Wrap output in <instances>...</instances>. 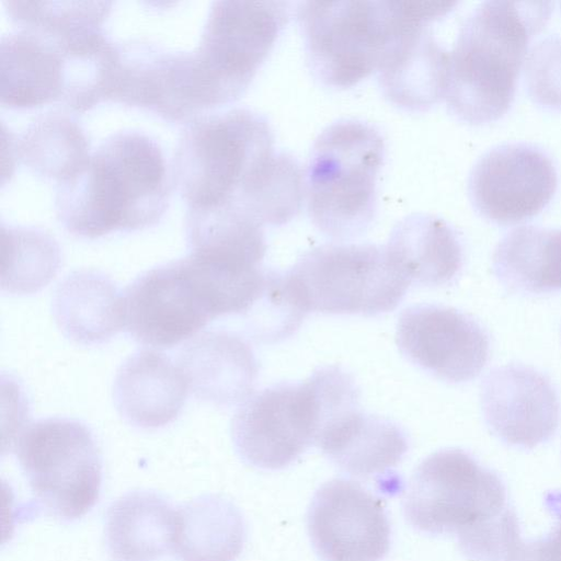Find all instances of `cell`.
Masks as SVG:
<instances>
[{
  "mask_svg": "<svg viewBox=\"0 0 561 561\" xmlns=\"http://www.w3.org/2000/svg\"><path fill=\"white\" fill-rule=\"evenodd\" d=\"M250 316L253 336L265 343H275L294 334L307 312L294 295L287 272L265 271L261 294L245 312Z\"/></svg>",
  "mask_w": 561,
  "mask_h": 561,
  "instance_id": "4dcf8cb0",
  "label": "cell"
},
{
  "mask_svg": "<svg viewBox=\"0 0 561 561\" xmlns=\"http://www.w3.org/2000/svg\"><path fill=\"white\" fill-rule=\"evenodd\" d=\"M385 249L410 283L424 286L453 282L463 264V247L457 231L428 214H413L399 221Z\"/></svg>",
  "mask_w": 561,
  "mask_h": 561,
  "instance_id": "7402d4cb",
  "label": "cell"
},
{
  "mask_svg": "<svg viewBox=\"0 0 561 561\" xmlns=\"http://www.w3.org/2000/svg\"><path fill=\"white\" fill-rule=\"evenodd\" d=\"M481 408L491 433L522 449L548 442L560 423V400L550 379L519 364L496 367L484 377Z\"/></svg>",
  "mask_w": 561,
  "mask_h": 561,
  "instance_id": "9a60e30c",
  "label": "cell"
},
{
  "mask_svg": "<svg viewBox=\"0 0 561 561\" xmlns=\"http://www.w3.org/2000/svg\"><path fill=\"white\" fill-rule=\"evenodd\" d=\"M553 3L483 1L466 18L449 53L445 100L472 125L501 118L511 107L530 38L548 22Z\"/></svg>",
  "mask_w": 561,
  "mask_h": 561,
  "instance_id": "3957f363",
  "label": "cell"
},
{
  "mask_svg": "<svg viewBox=\"0 0 561 561\" xmlns=\"http://www.w3.org/2000/svg\"><path fill=\"white\" fill-rule=\"evenodd\" d=\"M89 140L81 126L61 113H45L15 138L16 158L38 175L64 182L89 161Z\"/></svg>",
  "mask_w": 561,
  "mask_h": 561,
  "instance_id": "83f0119b",
  "label": "cell"
},
{
  "mask_svg": "<svg viewBox=\"0 0 561 561\" xmlns=\"http://www.w3.org/2000/svg\"><path fill=\"white\" fill-rule=\"evenodd\" d=\"M1 289L13 295L34 294L57 274L61 256L55 239L35 228L1 226Z\"/></svg>",
  "mask_w": 561,
  "mask_h": 561,
  "instance_id": "f546056e",
  "label": "cell"
},
{
  "mask_svg": "<svg viewBox=\"0 0 561 561\" xmlns=\"http://www.w3.org/2000/svg\"><path fill=\"white\" fill-rule=\"evenodd\" d=\"M108 101L150 111L172 123L195 118L190 53L142 42L117 44Z\"/></svg>",
  "mask_w": 561,
  "mask_h": 561,
  "instance_id": "2e32d148",
  "label": "cell"
},
{
  "mask_svg": "<svg viewBox=\"0 0 561 561\" xmlns=\"http://www.w3.org/2000/svg\"><path fill=\"white\" fill-rule=\"evenodd\" d=\"M396 342L417 367L448 382L474 379L490 355V337L471 316L432 304L408 307L398 319Z\"/></svg>",
  "mask_w": 561,
  "mask_h": 561,
  "instance_id": "5bb4252c",
  "label": "cell"
},
{
  "mask_svg": "<svg viewBox=\"0 0 561 561\" xmlns=\"http://www.w3.org/2000/svg\"><path fill=\"white\" fill-rule=\"evenodd\" d=\"M170 191L159 144L144 133L122 130L106 137L77 174L57 183L56 216L80 238L140 230L159 222Z\"/></svg>",
  "mask_w": 561,
  "mask_h": 561,
  "instance_id": "7a4b0ae2",
  "label": "cell"
},
{
  "mask_svg": "<svg viewBox=\"0 0 561 561\" xmlns=\"http://www.w3.org/2000/svg\"><path fill=\"white\" fill-rule=\"evenodd\" d=\"M511 507L501 477L459 448L426 457L403 499L404 517L415 530L456 535L458 540L490 526Z\"/></svg>",
  "mask_w": 561,
  "mask_h": 561,
  "instance_id": "ba28073f",
  "label": "cell"
},
{
  "mask_svg": "<svg viewBox=\"0 0 561 561\" xmlns=\"http://www.w3.org/2000/svg\"><path fill=\"white\" fill-rule=\"evenodd\" d=\"M558 187L551 156L524 141L504 142L483 152L468 178L474 209L497 225L527 220L543 210Z\"/></svg>",
  "mask_w": 561,
  "mask_h": 561,
  "instance_id": "7c38bea8",
  "label": "cell"
},
{
  "mask_svg": "<svg viewBox=\"0 0 561 561\" xmlns=\"http://www.w3.org/2000/svg\"><path fill=\"white\" fill-rule=\"evenodd\" d=\"M307 530L322 561H380L390 548L382 500L350 479H332L316 491Z\"/></svg>",
  "mask_w": 561,
  "mask_h": 561,
  "instance_id": "4fadbf2b",
  "label": "cell"
},
{
  "mask_svg": "<svg viewBox=\"0 0 561 561\" xmlns=\"http://www.w3.org/2000/svg\"><path fill=\"white\" fill-rule=\"evenodd\" d=\"M288 1L211 3L194 75L205 110L230 104L248 89L290 18Z\"/></svg>",
  "mask_w": 561,
  "mask_h": 561,
  "instance_id": "52a82bcc",
  "label": "cell"
},
{
  "mask_svg": "<svg viewBox=\"0 0 561 561\" xmlns=\"http://www.w3.org/2000/svg\"><path fill=\"white\" fill-rule=\"evenodd\" d=\"M561 4V3H560Z\"/></svg>",
  "mask_w": 561,
  "mask_h": 561,
  "instance_id": "836d02e7",
  "label": "cell"
},
{
  "mask_svg": "<svg viewBox=\"0 0 561 561\" xmlns=\"http://www.w3.org/2000/svg\"><path fill=\"white\" fill-rule=\"evenodd\" d=\"M319 431V408L310 379L279 382L250 396L234 413L231 438L239 457L262 470L296 461Z\"/></svg>",
  "mask_w": 561,
  "mask_h": 561,
  "instance_id": "8fae6325",
  "label": "cell"
},
{
  "mask_svg": "<svg viewBox=\"0 0 561 561\" xmlns=\"http://www.w3.org/2000/svg\"><path fill=\"white\" fill-rule=\"evenodd\" d=\"M238 507L220 495H203L176 508L173 554L180 561H234L245 542Z\"/></svg>",
  "mask_w": 561,
  "mask_h": 561,
  "instance_id": "d4e9b609",
  "label": "cell"
},
{
  "mask_svg": "<svg viewBox=\"0 0 561 561\" xmlns=\"http://www.w3.org/2000/svg\"><path fill=\"white\" fill-rule=\"evenodd\" d=\"M185 233L190 254L202 257L261 266L266 252L263 226L230 207L187 208Z\"/></svg>",
  "mask_w": 561,
  "mask_h": 561,
  "instance_id": "4316f807",
  "label": "cell"
},
{
  "mask_svg": "<svg viewBox=\"0 0 561 561\" xmlns=\"http://www.w3.org/2000/svg\"><path fill=\"white\" fill-rule=\"evenodd\" d=\"M549 501L556 525L543 537L523 541L510 561H561V493L551 494Z\"/></svg>",
  "mask_w": 561,
  "mask_h": 561,
  "instance_id": "d6a6232c",
  "label": "cell"
},
{
  "mask_svg": "<svg viewBox=\"0 0 561 561\" xmlns=\"http://www.w3.org/2000/svg\"><path fill=\"white\" fill-rule=\"evenodd\" d=\"M176 508L149 491L124 494L108 507L105 540L116 561H154L173 552Z\"/></svg>",
  "mask_w": 561,
  "mask_h": 561,
  "instance_id": "cb8c5ba5",
  "label": "cell"
},
{
  "mask_svg": "<svg viewBox=\"0 0 561 561\" xmlns=\"http://www.w3.org/2000/svg\"><path fill=\"white\" fill-rule=\"evenodd\" d=\"M123 293L106 274L79 270L56 287L51 313L69 340L83 345L110 341L124 328Z\"/></svg>",
  "mask_w": 561,
  "mask_h": 561,
  "instance_id": "44dd1931",
  "label": "cell"
},
{
  "mask_svg": "<svg viewBox=\"0 0 561 561\" xmlns=\"http://www.w3.org/2000/svg\"><path fill=\"white\" fill-rule=\"evenodd\" d=\"M123 300L127 333L153 348H171L219 317L208 284L188 255L140 274Z\"/></svg>",
  "mask_w": 561,
  "mask_h": 561,
  "instance_id": "30bf717a",
  "label": "cell"
},
{
  "mask_svg": "<svg viewBox=\"0 0 561 561\" xmlns=\"http://www.w3.org/2000/svg\"><path fill=\"white\" fill-rule=\"evenodd\" d=\"M188 389L216 407L243 403L252 396L259 365L248 342L233 332L205 331L179 354Z\"/></svg>",
  "mask_w": 561,
  "mask_h": 561,
  "instance_id": "e0dca14e",
  "label": "cell"
},
{
  "mask_svg": "<svg viewBox=\"0 0 561 561\" xmlns=\"http://www.w3.org/2000/svg\"><path fill=\"white\" fill-rule=\"evenodd\" d=\"M454 1H302L297 16L313 77L351 88L378 71L390 48L414 22H434Z\"/></svg>",
  "mask_w": 561,
  "mask_h": 561,
  "instance_id": "277c9868",
  "label": "cell"
},
{
  "mask_svg": "<svg viewBox=\"0 0 561 561\" xmlns=\"http://www.w3.org/2000/svg\"><path fill=\"white\" fill-rule=\"evenodd\" d=\"M301 308L329 314L392 311L410 286L385 245L324 244L304 253L287 272Z\"/></svg>",
  "mask_w": 561,
  "mask_h": 561,
  "instance_id": "9c48e42d",
  "label": "cell"
},
{
  "mask_svg": "<svg viewBox=\"0 0 561 561\" xmlns=\"http://www.w3.org/2000/svg\"><path fill=\"white\" fill-rule=\"evenodd\" d=\"M525 81L534 102L561 110V35L546 36L531 47L525 60Z\"/></svg>",
  "mask_w": 561,
  "mask_h": 561,
  "instance_id": "1f68e13d",
  "label": "cell"
},
{
  "mask_svg": "<svg viewBox=\"0 0 561 561\" xmlns=\"http://www.w3.org/2000/svg\"><path fill=\"white\" fill-rule=\"evenodd\" d=\"M496 278L511 291L561 290V229L524 225L497 243L492 257Z\"/></svg>",
  "mask_w": 561,
  "mask_h": 561,
  "instance_id": "484cf974",
  "label": "cell"
},
{
  "mask_svg": "<svg viewBox=\"0 0 561 561\" xmlns=\"http://www.w3.org/2000/svg\"><path fill=\"white\" fill-rule=\"evenodd\" d=\"M430 24H411L377 71L386 99L405 111L424 112L445 98L449 53L436 41Z\"/></svg>",
  "mask_w": 561,
  "mask_h": 561,
  "instance_id": "d6986e66",
  "label": "cell"
},
{
  "mask_svg": "<svg viewBox=\"0 0 561 561\" xmlns=\"http://www.w3.org/2000/svg\"><path fill=\"white\" fill-rule=\"evenodd\" d=\"M316 444L343 472L358 479L390 473L404 457L405 432L394 422L351 407L319 431Z\"/></svg>",
  "mask_w": 561,
  "mask_h": 561,
  "instance_id": "ac0fdd59",
  "label": "cell"
},
{
  "mask_svg": "<svg viewBox=\"0 0 561 561\" xmlns=\"http://www.w3.org/2000/svg\"><path fill=\"white\" fill-rule=\"evenodd\" d=\"M0 64V102L3 106L22 110L61 102L64 58L48 42L23 30L3 35Z\"/></svg>",
  "mask_w": 561,
  "mask_h": 561,
  "instance_id": "603a6c76",
  "label": "cell"
},
{
  "mask_svg": "<svg viewBox=\"0 0 561 561\" xmlns=\"http://www.w3.org/2000/svg\"><path fill=\"white\" fill-rule=\"evenodd\" d=\"M267 119L248 108L205 114L182 130L173 183L190 209L236 208L255 220L275 184L285 151L274 148Z\"/></svg>",
  "mask_w": 561,
  "mask_h": 561,
  "instance_id": "6da1fadb",
  "label": "cell"
},
{
  "mask_svg": "<svg viewBox=\"0 0 561 561\" xmlns=\"http://www.w3.org/2000/svg\"><path fill=\"white\" fill-rule=\"evenodd\" d=\"M111 1H3L19 27L64 49L103 32Z\"/></svg>",
  "mask_w": 561,
  "mask_h": 561,
  "instance_id": "f1b7e54d",
  "label": "cell"
},
{
  "mask_svg": "<svg viewBox=\"0 0 561 561\" xmlns=\"http://www.w3.org/2000/svg\"><path fill=\"white\" fill-rule=\"evenodd\" d=\"M385 141L373 125L339 119L314 140L305 174V196L312 224L344 241L370 226L377 204V178Z\"/></svg>",
  "mask_w": 561,
  "mask_h": 561,
  "instance_id": "5b68a950",
  "label": "cell"
},
{
  "mask_svg": "<svg viewBox=\"0 0 561 561\" xmlns=\"http://www.w3.org/2000/svg\"><path fill=\"white\" fill-rule=\"evenodd\" d=\"M12 444L35 512L72 522L96 504L102 459L84 423L68 417L39 419L27 424Z\"/></svg>",
  "mask_w": 561,
  "mask_h": 561,
  "instance_id": "8992f818",
  "label": "cell"
},
{
  "mask_svg": "<svg viewBox=\"0 0 561 561\" xmlns=\"http://www.w3.org/2000/svg\"><path fill=\"white\" fill-rule=\"evenodd\" d=\"M188 385L179 366L163 353L142 350L117 370L113 398L130 425L151 430L172 423L185 403Z\"/></svg>",
  "mask_w": 561,
  "mask_h": 561,
  "instance_id": "ffe728a7",
  "label": "cell"
}]
</instances>
